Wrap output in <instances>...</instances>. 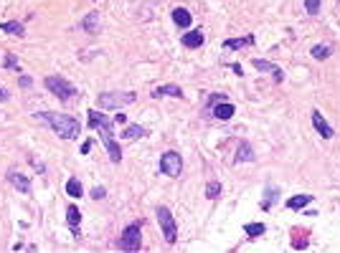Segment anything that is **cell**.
<instances>
[{
  "label": "cell",
  "mask_w": 340,
  "mask_h": 253,
  "mask_svg": "<svg viewBox=\"0 0 340 253\" xmlns=\"http://www.w3.org/2000/svg\"><path fill=\"white\" fill-rule=\"evenodd\" d=\"M307 203H313V195H294L287 200V207L289 210H300V207H305Z\"/></svg>",
  "instance_id": "cell-21"
},
{
  "label": "cell",
  "mask_w": 340,
  "mask_h": 253,
  "mask_svg": "<svg viewBox=\"0 0 340 253\" xmlns=\"http://www.w3.org/2000/svg\"><path fill=\"white\" fill-rule=\"evenodd\" d=\"M8 183L13 187H18L21 192H31V177H26L21 172H8Z\"/></svg>",
  "instance_id": "cell-11"
},
{
  "label": "cell",
  "mask_w": 340,
  "mask_h": 253,
  "mask_svg": "<svg viewBox=\"0 0 340 253\" xmlns=\"http://www.w3.org/2000/svg\"><path fill=\"white\" fill-rule=\"evenodd\" d=\"M135 99H137L135 92H105V94L97 96V101H99L102 109H120V107L132 104Z\"/></svg>",
  "instance_id": "cell-4"
},
{
  "label": "cell",
  "mask_w": 340,
  "mask_h": 253,
  "mask_svg": "<svg viewBox=\"0 0 340 253\" xmlns=\"http://www.w3.org/2000/svg\"><path fill=\"white\" fill-rule=\"evenodd\" d=\"M305 10L310 16H317L320 13V0H305Z\"/></svg>",
  "instance_id": "cell-26"
},
{
  "label": "cell",
  "mask_w": 340,
  "mask_h": 253,
  "mask_svg": "<svg viewBox=\"0 0 340 253\" xmlns=\"http://www.w3.org/2000/svg\"><path fill=\"white\" fill-rule=\"evenodd\" d=\"M0 101H8V92H5V89H0Z\"/></svg>",
  "instance_id": "cell-34"
},
{
  "label": "cell",
  "mask_w": 340,
  "mask_h": 253,
  "mask_svg": "<svg viewBox=\"0 0 340 253\" xmlns=\"http://www.w3.org/2000/svg\"><path fill=\"white\" fill-rule=\"evenodd\" d=\"M43 84H46L49 92L53 96H58L61 101H69V99L77 96V86H74L69 79H64V76H46V79H43Z\"/></svg>",
  "instance_id": "cell-3"
},
{
  "label": "cell",
  "mask_w": 340,
  "mask_h": 253,
  "mask_svg": "<svg viewBox=\"0 0 340 253\" xmlns=\"http://www.w3.org/2000/svg\"><path fill=\"white\" fill-rule=\"evenodd\" d=\"M86 124L94 127V129L99 132L102 144H105V147H107V152H109V160L117 165V162L122 160V147L117 144V139H114V135H112V119H109V116H105L102 112L89 109V112H86Z\"/></svg>",
  "instance_id": "cell-1"
},
{
  "label": "cell",
  "mask_w": 340,
  "mask_h": 253,
  "mask_svg": "<svg viewBox=\"0 0 340 253\" xmlns=\"http://www.w3.org/2000/svg\"><path fill=\"white\" fill-rule=\"evenodd\" d=\"M274 198H277V190H272V192H267V200H264V203H262V207H264V210H267V207H269V205L274 203Z\"/></svg>",
  "instance_id": "cell-28"
},
{
  "label": "cell",
  "mask_w": 340,
  "mask_h": 253,
  "mask_svg": "<svg viewBox=\"0 0 340 253\" xmlns=\"http://www.w3.org/2000/svg\"><path fill=\"white\" fill-rule=\"evenodd\" d=\"M31 84H33V79H31V76H21V86H23V89H28Z\"/></svg>",
  "instance_id": "cell-31"
},
{
  "label": "cell",
  "mask_w": 340,
  "mask_h": 253,
  "mask_svg": "<svg viewBox=\"0 0 340 253\" xmlns=\"http://www.w3.org/2000/svg\"><path fill=\"white\" fill-rule=\"evenodd\" d=\"M190 21H193L190 10H185V8H175V10H173V23L178 25V28H188Z\"/></svg>",
  "instance_id": "cell-14"
},
{
  "label": "cell",
  "mask_w": 340,
  "mask_h": 253,
  "mask_svg": "<svg viewBox=\"0 0 340 253\" xmlns=\"http://www.w3.org/2000/svg\"><path fill=\"white\" fill-rule=\"evenodd\" d=\"M292 246H294V248H307V241H305V238H297V241H294Z\"/></svg>",
  "instance_id": "cell-32"
},
{
  "label": "cell",
  "mask_w": 340,
  "mask_h": 253,
  "mask_svg": "<svg viewBox=\"0 0 340 253\" xmlns=\"http://www.w3.org/2000/svg\"><path fill=\"white\" fill-rule=\"evenodd\" d=\"M66 192H69L71 198H81V195H84V187H81V180H79V177H69Z\"/></svg>",
  "instance_id": "cell-20"
},
{
  "label": "cell",
  "mask_w": 340,
  "mask_h": 253,
  "mask_svg": "<svg viewBox=\"0 0 340 253\" xmlns=\"http://www.w3.org/2000/svg\"><path fill=\"white\" fill-rule=\"evenodd\" d=\"M234 104L231 101H224V99H221V101H216L213 104V116L216 119H224V122H226V119H231L234 116Z\"/></svg>",
  "instance_id": "cell-10"
},
{
  "label": "cell",
  "mask_w": 340,
  "mask_h": 253,
  "mask_svg": "<svg viewBox=\"0 0 340 253\" xmlns=\"http://www.w3.org/2000/svg\"><path fill=\"white\" fill-rule=\"evenodd\" d=\"M81 25H84V31H89L92 36H97L99 33V13H89Z\"/></svg>",
  "instance_id": "cell-19"
},
{
  "label": "cell",
  "mask_w": 340,
  "mask_h": 253,
  "mask_svg": "<svg viewBox=\"0 0 340 253\" xmlns=\"http://www.w3.org/2000/svg\"><path fill=\"white\" fill-rule=\"evenodd\" d=\"M254 69H259V71H267V73H272V76H274V81H277V84H282V81H285V71L279 69L277 64H272V61H264V58H257V61H254Z\"/></svg>",
  "instance_id": "cell-9"
},
{
  "label": "cell",
  "mask_w": 340,
  "mask_h": 253,
  "mask_svg": "<svg viewBox=\"0 0 340 253\" xmlns=\"http://www.w3.org/2000/svg\"><path fill=\"white\" fill-rule=\"evenodd\" d=\"M66 220H69V226H71L74 235H79V223H81V213H79V207H77V205H69V207H66Z\"/></svg>",
  "instance_id": "cell-13"
},
{
  "label": "cell",
  "mask_w": 340,
  "mask_h": 253,
  "mask_svg": "<svg viewBox=\"0 0 340 253\" xmlns=\"http://www.w3.org/2000/svg\"><path fill=\"white\" fill-rule=\"evenodd\" d=\"M153 96H178V99H183V89L175 86V84H165V86H157L153 92Z\"/></svg>",
  "instance_id": "cell-16"
},
{
  "label": "cell",
  "mask_w": 340,
  "mask_h": 253,
  "mask_svg": "<svg viewBox=\"0 0 340 253\" xmlns=\"http://www.w3.org/2000/svg\"><path fill=\"white\" fill-rule=\"evenodd\" d=\"M254 43V36H244V38H229L224 41V48H231V51H239L244 46H251Z\"/></svg>",
  "instance_id": "cell-17"
},
{
  "label": "cell",
  "mask_w": 340,
  "mask_h": 253,
  "mask_svg": "<svg viewBox=\"0 0 340 253\" xmlns=\"http://www.w3.org/2000/svg\"><path fill=\"white\" fill-rule=\"evenodd\" d=\"M120 248L122 251H130L135 253L142 248V235H140V223H132V226H127L122 230V238H120Z\"/></svg>",
  "instance_id": "cell-6"
},
{
  "label": "cell",
  "mask_w": 340,
  "mask_h": 253,
  "mask_svg": "<svg viewBox=\"0 0 340 253\" xmlns=\"http://www.w3.org/2000/svg\"><path fill=\"white\" fill-rule=\"evenodd\" d=\"M183 46L185 48H201L203 46V31L201 28H193V31H188L183 36Z\"/></svg>",
  "instance_id": "cell-12"
},
{
  "label": "cell",
  "mask_w": 340,
  "mask_h": 253,
  "mask_svg": "<svg viewBox=\"0 0 340 253\" xmlns=\"http://www.w3.org/2000/svg\"><path fill=\"white\" fill-rule=\"evenodd\" d=\"M155 215H157V223H160V228H162V235H165V241L173 246L175 241H178V226H175V218H173V213H170V207L157 205Z\"/></svg>",
  "instance_id": "cell-5"
},
{
  "label": "cell",
  "mask_w": 340,
  "mask_h": 253,
  "mask_svg": "<svg viewBox=\"0 0 340 253\" xmlns=\"http://www.w3.org/2000/svg\"><path fill=\"white\" fill-rule=\"evenodd\" d=\"M333 53V48L328 46V43H320V46H313V56L317 58V61H325V58H328Z\"/></svg>",
  "instance_id": "cell-24"
},
{
  "label": "cell",
  "mask_w": 340,
  "mask_h": 253,
  "mask_svg": "<svg viewBox=\"0 0 340 253\" xmlns=\"http://www.w3.org/2000/svg\"><path fill=\"white\" fill-rule=\"evenodd\" d=\"M160 172L168 177H178L183 172V157L178 152H165L160 157Z\"/></svg>",
  "instance_id": "cell-7"
},
{
  "label": "cell",
  "mask_w": 340,
  "mask_h": 253,
  "mask_svg": "<svg viewBox=\"0 0 340 253\" xmlns=\"http://www.w3.org/2000/svg\"><path fill=\"white\" fill-rule=\"evenodd\" d=\"M105 195H107V192H105V187H94V190H92V198H94V200H102Z\"/></svg>",
  "instance_id": "cell-29"
},
{
  "label": "cell",
  "mask_w": 340,
  "mask_h": 253,
  "mask_svg": "<svg viewBox=\"0 0 340 253\" xmlns=\"http://www.w3.org/2000/svg\"><path fill=\"white\" fill-rule=\"evenodd\" d=\"M125 137H127L130 142H135V139H140V137H147V129L140 127V124H127V127H125Z\"/></svg>",
  "instance_id": "cell-18"
},
{
  "label": "cell",
  "mask_w": 340,
  "mask_h": 253,
  "mask_svg": "<svg viewBox=\"0 0 340 253\" xmlns=\"http://www.w3.org/2000/svg\"><path fill=\"white\" fill-rule=\"evenodd\" d=\"M218 195H221V183L218 180H213V183L206 185V198H209V200H216Z\"/></svg>",
  "instance_id": "cell-25"
},
{
  "label": "cell",
  "mask_w": 340,
  "mask_h": 253,
  "mask_svg": "<svg viewBox=\"0 0 340 253\" xmlns=\"http://www.w3.org/2000/svg\"><path fill=\"white\" fill-rule=\"evenodd\" d=\"M3 66H5V69H13V71H18V58L13 56V53H5V58H3Z\"/></svg>",
  "instance_id": "cell-27"
},
{
  "label": "cell",
  "mask_w": 340,
  "mask_h": 253,
  "mask_svg": "<svg viewBox=\"0 0 340 253\" xmlns=\"http://www.w3.org/2000/svg\"><path fill=\"white\" fill-rule=\"evenodd\" d=\"M313 127L320 132L322 139H333V127L328 124V119H325L317 109H313Z\"/></svg>",
  "instance_id": "cell-8"
},
{
  "label": "cell",
  "mask_w": 340,
  "mask_h": 253,
  "mask_svg": "<svg viewBox=\"0 0 340 253\" xmlns=\"http://www.w3.org/2000/svg\"><path fill=\"white\" fill-rule=\"evenodd\" d=\"M43 124H49L53 132L61 139H77L79 137V129H81V124L77 122L74 116H69V114H56V112H41V114H36Z\"/></svg>",
  "instance_id": "cell-2"
},
{
  "label": "cell",
  "mask_w": 340,
  "mask_h": 253,
  "mask_svg": "<svg viewBox=\"0 0 340 253\" xmlns=\"http://www.w3.org/2000/svg\"><path fill=\"white\" fill-rule=\"evenodd\" d=\"M114 122H120V124H125V122H127V116H125V114H117V116H114Z\"/></svg>",
  "instance_id": "cell-33"
},
{
  "label": "cell",
  "mask_w": 340,
  "mask_h": 253,
  "mask_svg": "<svg viewBox=\"0 0 340 253\" xmlns=\"http://www.w3.org/2000/svg\"><path fill=\"white\" fill-rule=\"evenodd\" d=\"M244 230H246V235H249V238H259V235L267 233V226H264V223H246Z\"/></svg>",
  "instance_id": "cell-23"
},
{
  "label": "cell",
  "mask_w": 340,
  "mask_h": 253,
  "mask_svg": "<svg viewBox=\"0 0 340 253\" xmlns=\"http://www.w3.org/2000/svg\"><path fill=\"white\" fill-rule=\"evenodd\" d=\"M0 31H3V33H10V36H18V38L26 36V28H23V23H18V21H5V23H0Z\"/></svg>",
  "instance_id": "cell-15"
},
{
  "label": "cell",
  "mask_w": 340,
  "mask_h": 253,
  "mask_svg": "<svg viewBox=\"0 0 340 253\" xmlns=\"http://www.w3.org/2000/svg\"><path fill=\"white\" fill-rule=\"evenodd\" d=\"M251 157H254V150H251L249 142H241L239 150H236V162H249Z\"/></svg>",
  "instance_id": "cell-22"
},
{
  "label": "cell",
  "mask_w": 340,
  "mask_h": 253,
  "mask_svg": "<svg viewBox=\"0 0 340 253\" xmlns=\"http://www.w3.org/2000/svg\"><path fill=\"white\" fill-rule=\"evenodd\" d=\"M79 152H81V155H89V152H92V139H86V142L79 147Z\"/></svg>",
  "instance_id": "cell-30"
}]
</instances>
